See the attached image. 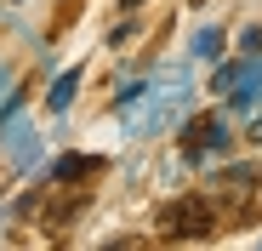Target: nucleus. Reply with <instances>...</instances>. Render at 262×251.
I'll return each instance as SVG.
<instances>
[{
    "mask_svg": "<svg viewBox=\"0 0 262 251\" xmlns=\"http://www.w3.org/2000/svg\"><path fill=\"white\" fill-rule=\"evenodd\" d=\"M97 165H103L97 154H63V160L52 165V172H57L63 183H80V177H92V172H97Z\"/></svg>",
    "mask_w": 262,
    "mask_h": 251,
    "instance_id": "obj_4",
    "label": "nucleus"
},
{
    "mask_svg": "<svg viewBox=\"0 0 262 251\" xmlns=\"http://www.w3.org/2000/svg\"><path fill=\"white\" fill-rule=\"evenodd\" d=\"M239 74H245V63H223V69L211 74V92H223V97H228V92L239 86Z\"/></svg>",
    "mask_w": 262,
    "mask_h": 251,
    "instance_id": "obj_6",
    "label": "nucleus"
},
{
    "mask_svg": "<svg viewBox=\"0 0 262 251\" xmlns=\"http://www.w3.org/2000/svg\"><path fill=\"white\" fill-rule=\"evenodd\" d=\"M120 6H125V12H131V6H143V0H120Z\"/></svg>",
    "mask_w": 262,
    "mask_h": 251,
    "instance_id": "obj_8",
    "label": "nucleus"
},
{
    "mask_svg": "<svg viewBox=\"0 0 262 251\" xmlns=\"http://www.w3.org/2000/svg\"><path fill=\"white\" fill-rule=\"evenodd\" d=\"M74 86H80V74H74V69H69V74H57V86H52L46 109H52V114H63V109H69V97H74Z\"/></svg>",
    "mask_w": 262,
    "mask_h": 251,
    "instance_id": "obj_5",
    "label": "nucleus"
},
{
    "mask_svg": "<svg viewBox=\"0 0 262 251\" xmlns=\"http://www.w3.org/2000/svg\"><path fill=\"white\" fill-rule=\"evenodd\" d=\"M211 205H216V223H251L262 212V177H256V165H228V172L211 183Z\"/></svg>",
    "mask_w": 262,
    "mask_h": 251,
    "instance_id": "obj_1",
    "label": "nucleus"
},
{
    "mask_svg": "<svg viewBox=\"0 0 262 251\" xmlns=\"http://www.w3.org/2000/svg\"><path fill=\"white\" fill-rule=\"evenodd\" d=\"M223 143H228V126H223V120H200V126L183 132V154H188L194 165H200L211 149H223Z\"/></svg>",
    "mask_w": 262,
    "mask_h": 251,
    "instance_id": "obj_3",
    "label": "nucleus"
},
{
    "mask_svg": "<svg viewBox=\"0 0 262 251\" xmlns=\"http://www.w3.org/2000/svg\"><path fill=\"white\" fill-rule=\"evenodd\" d=\"M216 228V205H211V194H177L160 212V234L165 240H205Z\"/></svg>",
    "mask_w": 262,
    "mask_h": 251,
    "instance_id": "obj_2",
    "label": "nucleus"
},
{
    "mask_svg": "<svg viewBox=\"0 0 262 251\" xmlns=\"http://www.w3.org/2000/svg\"><path fill=\"white\" fill-rule=\"evenodd\" d=\"M262 52V29H239V57H256Z\"/></svg>",
    "mask_w": 262,
    "mask_h": 251,
    "instance_id": "obj_7",
    "label": "nucleus"
}]
</instances>
